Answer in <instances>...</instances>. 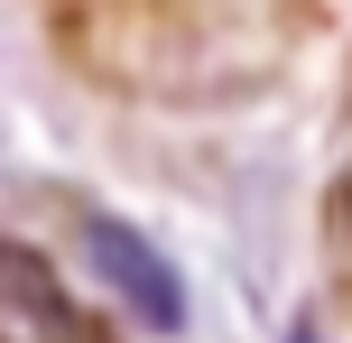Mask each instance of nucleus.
<instances>
[{
  "label": "nucleus",
  "instance_id": "f257e3e1",
  "mask_svg": "<svg viewBox=\"0 0 352 343\" xmlns=\"http://www.w3.org/2000/svg\"><path fill=\"white\" fill-rule=\"evenodd\" d=\"M84 251H93V269H102V288L121 297V307H140L158 334L186 325V297H176V269L158 251H148L130 223H111V214H84Z\"/></svg>",
  "mask_w": 352,
  "mask_h": 343
},
{
  "label": "nucleus",
  "instance_id": "f03ea898",
  "mask_svg": "<svg viewBox=\"0 0 352 343\" xmlns=\"http://www.w3.org/2000/svg\"><path fill=\"white\" fill-rule=\"evenodd\" d=\"M0 316L28 325L37 343H102L84 316H74V297L56 288V269H47L37 251H19V241H0Z\"/></svg>",
  "mask_w": 352,
  "mask_h": 343
}]
</instances>
